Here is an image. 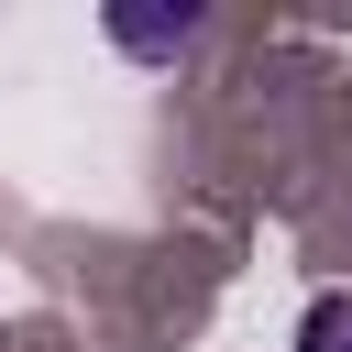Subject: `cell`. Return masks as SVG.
<instances>
[{
    "instance_id": "cell-1",
    "label": "cell",
    "mask_w": 352,
    "mask_h": 352,
    "mask_svg": "<svg viewBox=\"0 0 352 352\" xmlns=\"http://www.w3.org/2000/svg\"><path fill=\"white\" fill-rule=\"evenodd\" d=\"M297 352H352V297H308V319H297Z\"/></svg>"
}]
</instances>
